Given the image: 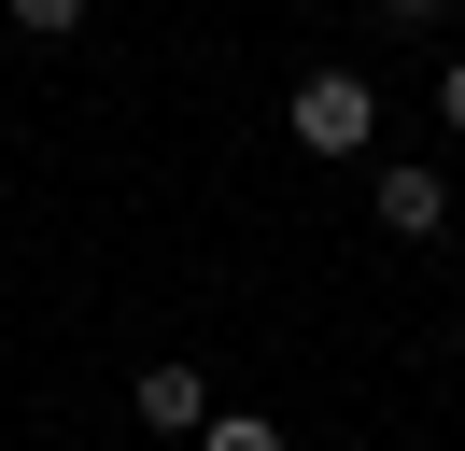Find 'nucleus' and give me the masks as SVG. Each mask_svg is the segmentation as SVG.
Wrapping results in <instances>:
<instances>
[{
  "mask_svg": "<svg viewBox=\"0 0 465 451\" xmlns=\"http://www.w3.org/2000/svg\"><path fill=\"white\" fill-rule=\"evenodd\" d=\"M381 15H395V28H437V15H451V0H381Z\"/></svg>",
  "mask_w": 465,
  "mask_h": 451,
  "instance_id": "0eeeda50",
  "label": "nucleus"
},
{
  "mask_svg": "<svg viewBox=\"0 0 465 451\" xmlns=\"http://www.w3.org/2000/svg\"><path fill=\"white\" fill-rule=\"evenodd\" d=\"M367 197H381V226H395V240H451V184H437V169H409V155H395Z\"/></svg>",
  "mask_w": 465,
  "mask_h": 451,
  "instance_id": "7ed1b4c3",
  "label": "nucleus"
},
{
  "mask_svg": "<svg viewBox=\"0 0 465 451\" xmlns=\"http://www.w3.org/2000/svg\"><path fill=\"white\" fill-rule=\"evenodd\" d=\"M127 409H142L155 437H198V423H212V381H198V366H183V353H155L142 381H127Z\"/></svg>",
  "mask_w": 465,
  "mask_h": 451,
  "instance_id": "f03ea898",
  "label": "nucleus"
},
{
  "mask_svg": "<svg viewBox=\"0 0 465 451\" xmlns=\"http://www.w3.org/2000/svg\"><path fill=\"white\" fill-rule=\"evenodd\" d=\"M198 451H282V423H268V409H212Z\"/></svg>",
  "mask_w": 465,
  "mask_h": 451,
  "instance_id": "20e7f679",
  "label": "nucleus"
},
{
  "mask_svg": "<svg viewBox=\"0 0 465 451\" xmlns=\"http://www.w3.org/2000/svg\"><path fill=\"white\" fill-rule=\"evenodd\" d=\"M437 127H465V56H451V71H437Z\"/></svg>",
  "mask_w": 465,
  "mask_h": 451,
  "instance_id": "423d86ee",
  "label": "nucleus"
},
{
  "mask_svg": "<svg viewBox=\"0 0 465 451\" xmlns=\"http://www.w3.org/2000/svg\"><path fill=\"white\" fill-rule=\"evenodd\" d=\"M282 141H296V155H367V141H381V85H367V71H339V56H324V71H296Z\"/></svg>",
  "mask_w": 465,
  "mask_h": 451,
  "instance_id": "f257e3e1",
  "label": "nucleus"
},
{
  "mask_svg": "<svg viewBox=\"0 0 465 451\" xmlns=\"http://www.w3.org/2000/svg\"><path fill=\"white\" fill-rule=\"evenodd\" d=\"M0 15L29 28V43H71V28H85V0H0Z\"/></svg>",
  "mask_w": 465,
  "mask_h": 451,
  "instance_id": "39448f33",
  "label": "nucleus"
}]
</instances>
